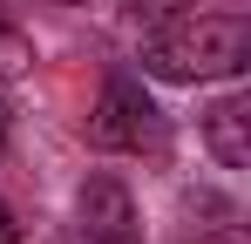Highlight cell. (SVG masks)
<instances>
[{"mask_svg": "<svg viewBox=\"0 0 251 244\" xmlns=\"http://www.w3.org/2000/svg\"><path fill=\"white\" fill-rule=\"evenodd\" d=\"M251 61L245 14H176L143 48V75L156 81H231Z\"/></svg>", "mask_w": 251, "mask_h": 244, "instance_id": "6da1fadb", "label": "cell"}, {"mask_svg": "<svg viewBox=\"0 0 251 244\" xmlns=\"http://www.w3.org/2000/svg\"><path fill=\"white\" fill-rule=\"evenodd\" d=\"M88 143H95V149H150V143H156V109H150V95L129 75L102 81V102H95V116H88Z\"/></svg>", "mask_w": 251, "mask_h": 244, "instance_id": "7a4b0ae2", "label": "cell"}, {"mask_svg": "<svg viewBox=\"0 0 251 244\" xmlns=\"http://www.w3.org/2000/svg\"><path fill=\"white\" fill-rule=\"evenodd\" d=\"M75 210H82V244L136 238V231H129V224H136V203H129V190L116 183V176H88L82 197H75Z\"/></svg>", "mask_w": 251, "mask_h": 244, "instance_id": "3957f363", "label": "cell"}, {"mask_svg": "<svg viewBox=\"0 0 251 244\" xmlns=\"http://www.w3.org/2000/svg\"><path fill=\"white\" fill-rule=\"evenodd\" d=\"M204 143H210V156L224 163V170H245V163H251V102H245V95L210 102V116H204Z\"/></svg>", "mask_w": 251, "mask_h": 244, "instance_id": "277c9868", "label": "cell"}, {"mask_svg": "<svg viewBox=\"0 0 251 244\" xmlns=\"http://www.w3.org/2000/svg\"><path fill=\"white\" fill-rule=\"evenodd\" d=\"M129 7H136L143 21H176V14H183V7H197V0H129Z\"/></svg>", "mask_w": 251, "mask_h": 244, "instance_id": "5b68a950", "label": "cell"}, {"mask_svg": "<svg viewBox=\"0 0 251 244\" xmlns=\"http://www.w3.org/2000/svg\"><path fill=\"white\" fill-rule=\"evenodd\" d=\"M0 244H21V224H14V203L0 197Z\"/></svg>", "mask_w": 251, "mask_h": 244, "instance_id": "8992f818", "label": "cell"}, {"mask_svg": "<svg viewBox=\"0 0 251 244\" xmlns=\"http://www.w3.org/2000/svg\"><path fill=\"white\" fill-rule=\"evenodd\" d=\"M7 129H14V109H7V102H0V143H7Z\"/></svg>", "mask_w": 251, "mask_h": 244, "instance_id": "52a82bcc", "label": "cell"}, {"mask_svg": "<svg viewBox=\"0 0 251 244\" xmlns=\"http://www.w3.org/2000/svg\"><path fill=\"white\" fill-rule=\"evenodd\" d=\"M48 7H88V0H48Z\"/></svg>", "mask_w": 251, "mask_h": 244, "instance_id": "ba28073f", "label": "cell"}, {"mask_svg": "<svg viewBox=\"0 0 251 244\" xmlns=\"http://www.w3.org/2000/svg\"><path fill=\"white\" fill-rule=\"evenodd\" d=\"M116 244H136V238H116Z\"/></svg>", "mask_w": 251, "mask_h": 244, "instance_id": "9c48e42d", "label": "cell"}]
</instances>
